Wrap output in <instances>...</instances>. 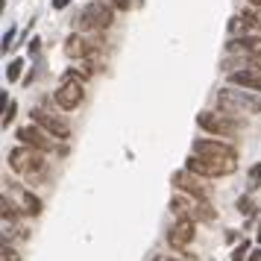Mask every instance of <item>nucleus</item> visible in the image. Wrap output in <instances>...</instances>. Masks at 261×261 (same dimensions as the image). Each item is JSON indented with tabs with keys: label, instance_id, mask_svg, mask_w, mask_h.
Returning <instances> with one entry per match:
<instances>
[{
	"label": "nucleus",
	"instance_id": "f257e3e1",
	"mask_svg": "<svg viewBox=\"0 0 261 261\" xmlns=\"http://www.w3.org/2000/svg\"><path fill=\"white\" fill-rule=\"evenodd\" d=\"M6 162H9V167H12L15 173L27 176L33 185L47 176V159H44V150H36V147H27L24 144V147L9 150Z\"/></svg>",
	"mask_w": 261,
	"mask_h": 261
},
{
	"label": "nucleus",
	"instance_id": "f03ea898",
	"mask_svg": "<svg viewBox=\"0 0 261 261\" xmlns=\"http://www.w3.org/2000/svg\"><path fill=\"white\" fill-rule=\"evenodd\" d=\"M170 212L176 217H188V220H200V223H212L217 212L208 200H200V197H191L185 191H176L170 197Z\"/></svg>",
	"mask_w": 261,
	"mask_h": 261
},
{
	"label": "nucleus",
	"instance_id": "7ed1b4c3",
	"mask_svg": "<svg viewBox=\"0 0 261 261\" xmlns=\"http://www.w3.org/2000/svg\"><path fill=\"white\" fill-rule=\"evenodd\" d=\"M112 24H115V9L106 6L103 0H91L83 12L76 15V27H80V33H85V36L106 33Z\"/></svg>",
	"mask_w": 261,
	"mask_h": 261
},
{
	"label": "nucleus",
	"instance_id": "20e7f679",
	"mask_svg": "<svg viewBox=\"0 0 261 261\" xmlns=\"http://www.w3.org/2000/svg\"><path fill=\"white\" fill-rule=\"evenodd\" d=\"M185 167L200 173L205 179H220V176H232L238 170V159H214V155H200V153H191L185 159Z\"/></svg>",
	"mask_w": 261,
	"mask_h": 261
},
{
	"label": "nucleus",
	"instance_id": "39448f33",
	"mask_svg": "<svg viewBox=\"0 0 261 261\" xmlns=\"http://www.w3.org/2000/svg\"><path fill=\"white\" fill-rule=\"evenodd\" d=\"M217 106H220V112H229V115H255V112H261V100L255 97V91H249L247 88L244 91H235V88H220L217 91Z\"/></svg>",
	"mask_w": 261,
	"mask_h": 261
},
{
	"label": "nucleus",
	"instance_id": "423d86ee",
	"mask_svg": "<svg viewBox=\"0 0 261 261\" xmlns=\"http://www.w3.org/2000/svg\"><path fill=\"white\" fill-rule=\"evenodd\" d=\"M197 126L217 135V138H235V135H241V123L229 112H200L197 115Z\"/></svg>",
	"mask_w": 261,
	"mask_h": 261
},
{
	"label": "nucleus",
	"instance_id": "0eeeda50",
	"mask_svg": "<svg viewBox=\"0 0 261 261\" xmlns=\"http://www.w3.org/2000/svg\"><path fill=\"white\" fill-rule=\"evenodd\" d=\"M83 97H85L83 80H76V76H65V73H62V83H59V88H56V94H53L56 106H59L62 112H73V109H80Z\"/></svg>",
	"mask_w": 261,
	"mask_h": 261
},
{
	"label": "nucleus",
	"instance_id": "6e6552de",
	"mask_svg": "<svg viewBox=\"0 0 261 261\" xmlns=\"http://www.w3.org/2000/svg\"><path fill=\"white\" fill-rule=\"evenodd\" d=\"M205 176H200V173H194V170H176L173 176H170V182L176 185V191H185V194H191V197H200V200H208L212 197V191H208V185L202 182Z\"/></svg>",
	"mask_w": 261,
	"mask_h": 261
},
{
	"label": "nucleus",
	"instance_id": "1a4fd4ad",
	"mask_svg": "<svg viewBox=\"0 0 261 261\" xmlns=\"http://www.w3.org/2000/svg\"><path fill=\"white\" fill-rule=\"evenodd\" d=\"M30 118H33V123H38L41 129L50 132V135H53V138H59V141H68V138H71V126H68L59 115L47 112V109H36V106H33Z\"/></svg>",
	"mask_w": 261,
	"mask_h": 261
},
{
	"label": "nucleus",
	"instance_id": "9d476101",
	"mask_svg": "<svg viewBox=\"0 0 261 261\" xmlns=\"http://www.w3.org/2000/svg\"><path fill=\"white\" fill-rule=\"evenodd\" d=\"M100 47H103V44H97L94 38L85 36V33H71V36L65 38V56L73 59V62L94 56V53H100Z\"/></svg>",
	"mask_w": 261,
	"mask_h": 261
},
{
	"label": "nucleus",
	"instance_id": "9b49d317",
	"mask_svg": "<svg viewBox=\"0 0 261 261\" xmlns=\"http://www.w3.org/2000/svg\"><path fill=\"white\" fill-rule=\"evenodd\" d=\"M194 238H197V220H188V217H176V223L167 229V244L176 252L188 249L194 244Z\"/></svg>",
	"mask_w": 261,
	"mask_h": 261
},
{
	"label": "nucleus",
	"instance_id": "f8f14e48",
	"mask_svg": "<svg viewBox=\"0 0 261 261\" xmlns=\"http://www.w3.org/2000/svg\"><path fill=\"white\" fill-rule=\"evenodd\" d=\"M226 56H261V36L258 33H244L241 38H229Z\"/></svg>",
	"mask_w": 261,
	"mask_h": 261
},
{
	"label": "nucleus",
	"instance_id": "ddd939ff",
	"mask_svg": "<svg viewBox=\"0 0 261 261\" xmlns=\"http://www.w3.org/2000/svg\"><path fill=\"white\" fill-rule=\"evenodd\" d=\"M18 138H21V144H27V147H36V150H44V153H50V150H59L56 144L50 141L53 135H50V132H44L38 123L21 126V129H18Z\"/></svg>",
	"mask_w": 261,
	"mask_h": 261
},
{
	"label": "nucleus",
	"instance_id": "4468645a",
	"mask_svg": "<svg viewBox=\"0 0 261 261\" xmlns=\"http://www.w3.org/2000/svg\"><path fill=\"white\" fill-rule=\"evenodd\" d=\"M3 185H6V194L24 208V214H30V217H38V214H41V200H38L33 191L21 188V185H15V182H9V179H6Z\"/></svg>",
	"mask_w": 261,
	"mask_h": 261
},
{
	"label": "nucleus",
	"instance_id": "2eb2a0df",
	"mask_svg": "<svg viewBox=\"0 0 261 261\" xmlns=\"http://www.w3.org/2000/svg\"><path fill=\"white\" fill-rule=\"evenodd\" d=\"M194 153L200 155H214V159H238V150L226 141H212V138H200L194 141Z\"/></svg>",
	"mask_w": 261,
	"mask_h": 261
},
{
	"label": "nucleus",
	"instance_id": "dca6fc26",
	"mask_svg": "<svg viewBox=\"0 0 261 261\" xmlns=\"http://www.w3.org/2000/svg\"><path fill=\"white\" fill-rule=\"evenodd\" d=\"M229 85L247 88V91H261V71H232L229 73Z\"/></svg>",
	"mask_w": 261,
	"mask_h": 261
},
{
	"label": "nucleus",
	"instance_id": "f3484780",
	"mask_svg": "<svg viewBox=\"0 0 261 261\" xmlns=\"http://www.w3.org/2000/svg\"><path fill=\"white\" fill-rule=\"evenodd\" d=\"M223 71H261V56H226Z\"/></svg>",
	"mask_w": 261,
	"mask_h": 261
},
{
	"label": "nucleus",
	"instance_id": "a211bd4d",
	"mask_svg": "<svg viewBox=\"0 0 261 261\" xmlns=\"http://www.w3.org/2000/svg\"><path fill=\"white\" fill-rule=\"evenodd\" d=\"M258 24H261L258 18L249 12V9H244L238 18L229 21V33H258Z\"/></svg>",
	"mask_w": 261,
	"mask_h": 261
},
{
	"label": "nucleus",
	"instance_id": "6ab92c4d",
	"mask_svg": "<svg viewBox=\"0 0 261 261\" xmlns=\"http://www.w3.org/2000/svg\"><path fill=\"white\" fill-rule=\"evenodd\" d=\"M21 212H24V208H21V205H18V202L3 191V197H0V214H3V223H18Z\"/></svg>",
	"mask_w": 261,
	"mask_h": 261
},
{
	"label": "nucleus",
	"instance_id": "aec40b11",
	"mask_svg": "<svg viewBox=\"0 0 261 261\" xmlns=\"http://www.w3.org/2000/svg\"><path fill=\"white\" fill-rule=\"evenodd\" d=\"M3 238H15V241H27L30 238V229L27 226H18V223H3Z\"/></svg>",
	"mask_w": 261,
	"mask_h": 261
},
{
	"label": "nucleus",
	"instance_id": "412c9836",
	"mask_svg": "<svg viewBox=\"0 0 261 261\" xmlns=\"http://www.w3.org/2000/svg\"><path fill=\"white\" fill-rule=\"evenodd\" d=\"M255 208H258V205H255V200H252V197H247V194L238 200V212L244 214V217H252V214H255Z\"/></svg>",
	"mask_w": 261,
	"mask_h": 261
},
{
	"label": "nucleus",
	"instance_id": "4be33fe9",
	"mask_svg": "<svg viewBox=\"0 0 261 261\" xmlns=\"http://www.w3.org/2000/svg\"><path fill=\"white\" fill-rule=\"evenodd\" d=\"M21 68H24V59H15L12 65H6V80L9 83H18L21 80Z\"/></svg>",
	"mask_w": 261,
	"mask_h": 261
},
{
	"label": "nucleus",
	"instance_id": "5701e85b",
	"mask_svg": "<svg viewBox=\"0 0 261 261\" xmlns=\"http://www.w3.org/2000/svg\"><path fill=\"white\" fill-rule=\"evenodd\" d=\"M0 261H21V255H18V249L3 238V255H0Z\"/></svg>",
	"mask_w": 261,
	"mask_h": 261
},
{
	"label": "nucleus",
	"instance_id": "b1692460",
	"mask_svg": "<svg viewBox=\"0 0 261 261\" xmlns=\"http://www.w3.org/2000/svg\"><path fill=\"white\" fill-rule=\"evenodd\" d=\"M249 258V241H241L232 252V261H247Z\"/></svg>",
	"mask_w": 261,
	"mask_h": 261
},
{
	"label": "nucleus",
	"instance_id": "393cba45",
	"mask_svg": "<svg viewBox=\"0 0 261 261\" xmlns=\"http://www.w3.org/2000/svg\"><path fill=\"white\" fill-rule=\"evenodd\" d=\"M15 112H18V106H15V100H9V103L3 106V129H6V126L15 120Z\"/></svg>",
	"mask_w": 261,
	"mask_h": 261
},
{
	"label": "nucleus",
	"instance_id": "a878e982",
	"mask_svg": "<svg viewBox=\"0 0 261 261\" xmlns=\"http://www.w3.org/2000/svg\"><path fill=\"white\" fill-rule=\"evenodd\" d=\"M255 185H261V162L249 167V188H255Z\"/></svg>",
	"mask_w": 261,
	"mask_h": 261
},
{
	"label": "nucleus",
	"instance_id": "bb28decb",
	"mask_svg": "<svg viewBox=\"0 0 261 261\" xmlns=\"http://www.w3.org/2000/svg\"><path fill=\"white\" fill-rule=\"evenodd\" d=\"M138 3H141V0H112V6L120 9V12H129L132 6H138Z\"/></svg>",
	"mask_w": 261,
	"mask_h": 261
},
{
	"label": "nucleus",
	"instance_id": "cd10ccee",
	"mask_svg": "<svg viewBox=\"0 0 261 261\" xmlns=\"http://www.w3.org/2000/svg\"><path fill=\"white\" fill-rule=\"evenodd\" d=\"M12 41H15V30H6V36H3V53L12 50Z\"/></svg>",
	"mask_w": 261,
	"mask_h": 261
},
{
	"label": "nucleus",
	"instance_id": "c85d7f7f",
	"mask_svg": "<svg viewBox=\"0 0 261 261\" xmlns=\"http://www.w3.org/2000/svg\"><path fill=\"white\" fill-rule=\"evenodd\" d=\"M53 3V9H68L71 6V0H50Z\"/></svg>",
	"mask_w": 261,
	"mask_h": 261
},
{
	"label": "nucleus",
	"instance_id": "c756f323",
	"mask_svg": "<svg viewBox=\"0 0 261 261\" xmlns=\"http://www.w3.org/2000/svg\"><path fill=\"white\" fill-rule=\"evenodd\" d=\"M38 47H41V41H38V38H30V53H33V56L38 53Z\"/></svg>",
	"mask_w": 261,
	"mask_h": 261
},
{
	"label": "nucleus",
	"instance_id": "7c9ffc66",
	"mask_svg": "<svg viewBox=\"0 0 261 261\" xmlns=\"http://www.w3.org/2000/svg\"><path fill=\"white\" fill-rule=\"evenodd\" d=\"M153 261H185V258H179V255H155Z\"/></svg>",
	"mask_w": 261,
	"mask_h": 261
},
{
	"label": "nucleus",
	"instance_id": "2f4dec72",
	"mask_svg": "<svg viewBox=\"0 0 261 261\" xmlns=\"http://www.w3.org/2000/svg\"><path fill=\"white\" fill-rule=\"evenodd\" d=\"M247 261H261V249H255V252H249Z\"/></svg>",
	"mask_w": 261,
	"mask_h": 261
},
{
	"label": "nucleus",
	"instance_id": "473e14b6",
	"mask_svg": "<svg viewBox=\"0 0 261 261\" xmlns=\"http://www.w3.org/2000/svg\"><path fill=\"white\" fill-rule=\"evenodd\" d=\"M255 241L261 244V223H258V232H255Z\"/></svg>",
	"mask_w": 261,
	"mask_h": 261
},
{
	"label": "nucleus",
	"instance_id": "72a5a7b5",
	"mask_svg": "<svg viewBox=\"0 0 261 261\" xmlns=\"http://www.w3.org/2000/svg\"><path fill=\"white\" fill-rule=\"evenodd\" d=\"M247 3H252V6H261V0H247Z\"/></svg>",
	"mask_w": 261,
	"mask_h": 261
}]
</instances>
